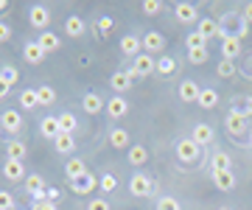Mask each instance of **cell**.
I'll return each instance as SVG.
<instances>
[{
  "instance_id": "obj_1",
  "label": "cell",
  "mask_w": 252,
  "mask_h": 210,
  "mask_svg": "<svg viewBox=\"0 0 252 210\" xmlns=\"http://www.w3.org/2000/svg\"><path fill=\"white\" fill-rule=\"evenodd\" d=\"M0 126H3V132H9V135H20L23 126H26V120H23V115L17 110H6L0 115Z\"/></svg>"
},
{
  "instance_id": "obj_2",
  "label": "cell",
  "mask_w": 252,
  "mask_h": 210,
  "mask_svg": "<svg viewBox=\"0 0 252 210\" xmlns=\"http://www.w3.org/2000/svg\"><path fill=\"white\" fill-rule=\"evenodd\" d=\"M152 188H154V182L149 174H132V180H129V193L132 196H149Z\"/></svg>"
},
{
  "instance_id": "obj_3",
  "label": "cell",
  "mask_w": 252,
  "mask_h": 210,
  "mask_svg": "<svg viewBox=\"0 0 252 210\" xmlns=\"http://www.w3.org/2000/svg\"><path fill=\"white\" fill-rule=\"evenodd\" d=\"M199 154H202V146L193 143L190 137H185V140L177 143V157H180L182 163H193V160H199Z\"/></svg>"
},
{
  "instance_id": "obj_4",
  "label": "cell",
  "mask_w": 252,
  "mask_h": 210,
  "mask_svg": "<svg viewBox=\"0 0 252 210\" xmlns=\"http://www.w3.org/2000/svg\"><path fill=\"white\" fill-rule=\"evenodd\" d=\"M154 70H157L154 56L140 54V56H135V59H132V70H129V73H132V76H152Z\"/></svg>"
},
{
  "instance_id": "obj_5",
  "label": "cell",
  "mask_w": 252,
  "mask_h": 210,
  "mask_svg": "<svg viewBox=\"0 0 252 210\" xmlns=\"http://www.w3.org/2000/svg\"><path fill=\"white\" fill-rule=\"evenodd\" d=\"M241 48H244V42L238 34H221V54H224V59L233 62L235 56L241 54Z\"/></svg>"
},
{
  "instance_id": "obj_6",
  "label": "cell",
  "mask_w": 252,
  "mask_h": 210,
  "mask_svg": "<svg viewBox=\"0 0 252 210\" xmlns=\"http://www.w3.org/2000/svg\"><path fill=\"white\" fill-rule=\"evenodd\" d=\"M95 185H98V180H95V174H81L79 180H73L70 182V191L73 193H79V196H87V193L95 191Z\"/></svg>"
},
{
  "instance_id": "obj_7",
  "label": "cell",
  "mask_w": 252,
  "mask_h": 210,
  "mask_svg": "<svg viewBox=\"0 0 252 210\" xmlns=\"http://www.w3.org/2000/svg\"><path fill=\"white\" fill-rule=\"evenodd\" d=\"M26 191H28V196H34L36 202L45 199V180H42V174H31V177H26Z\"/></svg>"
},
{
  "instance_id": "obj_8",
  "label": "cell",
  "mask_w": 252,
  "mask_h": 210,
  "mask_svg": "<svg viewBox=\"0 0 252 210\" xmlns=\"http://www.w3.org/2000/svg\"><path fill=\"white\" fill-rule=\"evenodd\" d=\"M84 31H87V23H84V17H79V14H70V17L64 20V34H67L70 39L84 37Z\"/></svg>"
},
{
  "instance_id": "obj_9",
  "label": "cell",
  "mask_w": 252,
  "mask_h": 210,
  "mask_svg": "<svg viewBox=\"0 0 252 210\" xmlns=\"http://www.w3.org/2000/svg\"><path fill=\"white\" fill-rule=\"evenodd\" d=\"M3 177L9 180V182H23L26 180V168L20 160H6L3 163Z\"/></svg>"
},
{
  "instance_id": "obj_10",
  "label": "cell",
  "mask_w": 252,
  "mask_h": 210,
  "mask_svg": "<svg viewBox=\"0 0 252 210\" xmlns=\"http://www.w3.org/2000/svg\"><path fill=\"white\" fill-rule=\"evenodd\" d=\"M23 56H26L28 64H39L42 59H45V51H42V45H39L36 39H31V42L23 45Z\"/></svg>"
},
{
  "instance_id": "obj_11",
  "label": "cell",
  "mask_w": 252,
  "mask_h": 210,
  "mask_svg": "<svg viewBox=\"0 0 252 210\" xmlns=\"http://www.w3.org/2000/svg\"><path fill=\"white\" fill-rule=\"evenodd\" d=\"M31 26L34 28H39V31H45L48 28V23H51V11L45 9V6H31Z\"/></svg>"
},
{
  "instance_id": "obj_12",
  "label": "cell",
  "mask_w": 252,
  "mask_h": 210,
  "mask_svg": "<svg viewBox=\"0 0 252 210\" xmlns=\"http://www.w3.org/2000/svg\"><path fill=\"white\" fill-rule=\"evenodd\" d=\"M140 48H143V39H137L135 34H126L124 39H121V54L124 56H140Z\"/></svg>"
},
{
  "instance_id": "obj_13",
  "label": "cell",
  "mask_w": 252,
  "mask_h": 210,
  "mask_svg": "<svg viewBox=\"0 0 252 210\" xmlns=\"http://www.w3.org/2000/svg\"><path fill=\"white\" fill-rule=\"evenodd\" d=\"M162 48H165V39H162V34H157V31H149V34L143 37V51H146L149 56H152V54H160Z\"/></svg>"
},
{
  "instance_id": "obj_14",
  "label": "cell",
  "mask_w": 252,
  "mask_h": 210,
  "mask_svg": "<svg viewBox=\"0 0 252 210\" xmlns=\"http://www.w3.org/2000/svg\"><path fill=\"white\" fill-rule=\"evenodd\" d=\"M199 34L205 39H213V37H221V26H219L213 17H202L199 20V28H196Z\"/></svg>"
},
{
  "instance_id": "obj_15",
  "label": "cell",
  "mask_w": 252,
  "mask_h": 210,
  "mask_svg": "<svg viewBox=\"0 0 252 210\" xmlns=\"http://www.w3.org/2000/svg\"><path fill=\"white\" fill-rule=\"evenodd\" d=\"M199 92H202V87H199L193 79H185V82L180 84V98L185 101V104H190V101H199Z\"/></svg>"
},
{
  "instance_id": "obj_16",
  "label": "cell",
  "mask_w": 252,
  "mask_h": 210,
  "mask_svg": "<svg viewBox=\"0 0 252 210\" xmlns=\"http://www.w3.org/2000/svg\"><path fill=\"white\" fill-rule=\"evenodd\" d=\"M174 14H177L180 23H193V20H199V11L193 3H177L174 6Z\"/></svg>"
},
{
  "instance_id": "obj_17",
  "label": "cell",
  "mask_w": 252,
  "mask_h": 210,
  "mask_svg": "<svg viewBox=\"0 0 252 210\" xmlns=\"http://www.w3.org/2000/svg\"><path fill=\"white\" fill-rule=\"evenodd\" d=\"M107 112H109V118H124L126 112H129V101H126L124 95H115V98H109Z\"/></svg>"
},
{
  "instance_id": "obj_18",
  "label": "cell",
  "mask_w": 252,
  "mask_h": 210,
  "mask_svg": "<svg viewBox=\"0 0 252 210\" xmlns=\"http://www.w3.org/2000/svg\"><path fill=\"white\" fill-rule=\"evenodd\" d=\"M64 174H67V180H79L81 174H87V165H84V160L81 157H70L67 163H64Z\"/></svg>"
},
{
  "instance_id": "obj_19",
  "label": "cell",
  "mask_w": 252,
  "mask_h": 210,
  "mask_svg": "<svg viewBox=\"0 0 252 210\" xmlns=\"http://www.w3.org/2000/svg\"><path fill=\"white\" fill-rule=\"evenodd\" d=\"M81 104H84V112H90V115H98L101 110H107V104H104V98H101L98 92H87Z\"/></svg>"
},
{
  "instance_id": "obj_20",
  "label": "cell",
  "mask_w": 252,
  "mask_h": 210,
  "mask_svg": "<svg viewBox=\"0 0 252 210\" xmlns=\"http://www.w3.org/2000/svg\"><path fill=\"white\" fill-rule=\"evenodd\" d=\"M36 42L42 45V51H45V54H54V51H59V48H62V39L56 37L54 31H42Z\"/></svg>"
},
{
  "instance_id": "obj_21",
  "label": "cell",
  "mask_w": 252,
  "mask_h": 210,
  "mask_svg": "<svg viewBox=\"0 0 252 210\" xmlns=\"http://www.w3.org/2000/svg\"><path fill=\"white\" fill-rule=\"evenodd\" d=\"M224 126L233 132V135H241V132H250V126H247V118L244 115H238V112H230L224 120Z\"/></svg>"
},
{
  "instance_id": "obj_22",
  "label": "cell",
  "mask_w": 252,
  "mask_h": 210,
  "mask_svg": "<svg viewBox=\"0 0 252 210\" xmlns=\"http://www.w3.org/2000/svg\"><path fill=\"white\" fill-rule=\"evenodd\" d=\"M132 79H135V76L129 73V70H118V73H112L109 84H112V87H115L118 92H126L129 87H132Z\"/></svg>"
},
{
  "instance_id": "obj_23",
  "label": "cell",
  "mask_w": 252,
  "mask_h": 210,
  "mask_svg": "<svg viewBox=\"0 0 252 210\" xmlns=\"http://www.w3.org/2000/svg\"><path fill=\"white\" fill-rule=\"evenodd\" d=\"M213 185H216L219 191H233L235 188L233 171H213Z\"/></svg>"
},
{
  "instance_id": "obj_24",
  "label": "cell",
  "mask_w": 252,
  "mask_h": 210,
  "mask_svg": "<svg viewBox=\"0 0 252 210\" xmlns=\"http://www.w3.org/2000/svg\"><path fill=\"white\" fill-rule=\"evenodd\" d=\"M42 137H48V140H56V137L62 135V129H59V118H54V115H48V118H42Z\"/></svg>"
},
{
  "instance_id": "obj_25",
  "label": "cell",
  "mask_w": 252,
  "mask_h": 210,
  "mask_svg": "<svg viewBox=\"0 0 252 210\" xmlns=\"http://www.w3.org/2000/svg\"><path fill=\"white\" fill-rule=\"evenodd\" d=\"M54 149L59 151V154H73V151H76V140H73V135L62 132V135L54 140Z\"/></svg>"
},
{
  "instance_id": "obj_26",
  "label": "cell",
  "mask_w": 252,
  "mask_h": 210,
  "mask_svg": "<svg viewBox=\"0 0 252 210\" xmlns=\"http://www.w3.org/2000/svg\"><path fill=\"white\" fill-rule=\"evenodd\" d=\"M202 110H213L219 104V92L213 90V87H202V92H199V101H196Z\"/></svg>"
},
{
  "instance_id": "obj_27",
  "label": "cell",
  "mask_w": 252,
  "mask_h": 210,
  "mask_svg": "<svg viewBox=\"0 0 252 210\" xmlns=\"http://www.w3.org/2000/svg\"><path fill=\"white\" fill-rule=\"evenodd\" d=\"M190 140H193V143H199V146H207V143H213V129L207 126V123H199V126L193 129Z\"/></svg>"
},
{
  "instance_id": "obj_28",
  "label": "cell",
  "mask_w": 252,
  "mask_h": 210,
  "mask_svg": "<svg viewBox=\"0 0 252 210\" xmlns=\"http://www.w3.org/2000/svg\"><path fill=\"white\" fill-rule=\"evenodd\" d=\"M109 146L112 149H129V132H126V129H109Z\"/></svg>"
},
{
  "instance_id": "obj_29",
  "label": "cell",
  "mask_w": 252,
  "mask_h": 210,
  "mask_svg": "<svg viewBox=\"0 0 252 210\" xmlns=\"http://www.w3.org/2000/svg\"><path fill=\"white\" fill-rule=\"evenodd\" d=\"M36 95H39V107H51L56 101V90L51 84H42V87H36Z\"/></svg>"
},
{
  "instance_id": "obj_30",
  "label": "cell",
  "mask_w": 252,
  "mask_h": 210,
  "mask_svg": "<svg viewBox=\"0 0 252 210\" xmlns=\"http://www.w3.org/2000/svg\"><path fill=\"white\" fill-rule=\"evenodd\" d=\"M20 107H23V110H36V107H39L36 90H23L20 92Z\"/></svg>"
},
{
  "instance_id": "obj_31",
  "label": "cell",
  "mask_w": 252,
  "mask_h": 210,
  "mask_svg": "<svg viewBox=\"0 0 252 210\" xmlns=\"http://www.w3.org/2000/svg\"><path fill=\"white\" fill-rule=\"evenodd\" d=\"M6 154H9V160H20V163H23V157H26L23 140H9V143H6Z\"/></svg>"
},
{
  "instance_id": "obj_32",
  "label": "cell",
  "mask_w": 252,
  "mask_h": 210,
  "mask_svg": "<svg viewBox=\"0 0 252 210\" xmlns=\"http://www.w3.org/2000/svg\"><path fill=\"white\" fill-rule=\"evenodd\" d=\"M174 70H177V59H174V56H162V59H157V73L171 76Z\"/></svg>"
},
{
  "instance_id": "obj_33",
  "label": "cell",
  "mask_w": 252,
  "mask_h": 210,
  "mask_svg": "<svg viewBox=\"0 0 252 210\" xmlns=\"http://www.w3.org/2000/svg\"><path fill=\"white\" fill-rule=\"evenodd\" d=\"M129 163L132 165H146L149 163V151H146L143 146H132V151H129Z\"/></svg>"
},
{
  "instance_id": "obj_34",
  "label": "cell",
  "mask_w": 252,
  "mask_h": 210,
  "mask_svg": "<svg viewBox=\"0 0 252 210\" xmlns=\"http://www.w3.org/2000/svg\"><path fill=\"white\" fill-rule=\"evenodd\" d=\"M56 118H59V129L67 132V135H73V129H76V115H73V112H62V115H56Z\"/></svg>"
},
{
  "instance_id": "obj_35",
  "label": "cell",
  "mask_w": 252,
  "mask_h": 210,
  "mask_svg": "<svg viewBox=\"0 0 252 210\" xmlns=\"http://www.w3.org/2000/svg\"><path fill=\"white\" fill-rule=\"evenodd\" d=\"M0 79L9 84V87H11V84H17V82H20L17 67H11V64H3V67H0Z\"/></svg>"
},
{
  "instance_id": "obj_36",
  "label": "cell",
  "mask_w": 252,
  "mask_h": 210,
  "mask_svg": "<svg viewBox=\"0 0 252 210\" xmlns=\"http://www.w3.org/2000/svg\"><path fill=\"white\" fill-rule=\"evenodd\" d=\"M185 45H188V51H199V48H207V39L199 31H190L188 39H185Z\"/></svg>"
},
{
  "instance_id": "obj_37",
  "label": "cell",
  "mask_w": 252,
  "mask_h": 210,
  "mask_svg": "<svg viewBox=\"0 0 252 210\" xmlns=\"http://www.w3.org/2000/svg\"><path fill=\"white\" fill-rule=\"evenodd\" d=\"M210 165H213V171H230V157L224 151H216L213 160H210Z\"/></svg>"
},
{
  "instance_id": "obj_38",
  "label": "cell",
  "mask_w": 252,
  "mask_h": 210,
  "mask_svg": "<svg viewBox=\"0 0 252 210\" xmlns=\"http://www.w3.org/2000/svg\"><path fill=\"white\" fill-rule=\"evenodd\" d=\"M219 76H221V79H233L235 76V62L221 59V62H219Z\"/></svg>"
},
{
  "instance_id": "obj_39",
  "label": "cell",
  "mask_w": 252,
  "mask_h": 210,
  "mask_svg": "<svg viewBox=\"0 0 252 210\" xmlns=\"http://www.w3.org/2000/svg\"><path fill=\"white\" fill-rule=\"evenodd\" d=\"M98 185H101V191H104V193H112V191L118 188V180H115V174H104Z\"/></svg>"
},
{
  "instance_id": "obj_40",
  "label": "cell",
  "mask_w": 252,
  "mask_h": 210,
  "mask_svg": "<svg viewBox=\"0 0 252 210\" xmlns=\"http://www.w3.org/2000/svg\"><path fill=\"white\" fill-rule=\"evenodd\" d=\"M188 59L193 64H205L210 59V54H207V48H199V51H188Z\"/></svg>"
},
{
  "instance_id": "obj_41",
  "label": "cell",
  "mask_w": 252,
  "mask_h": 210,
  "mask_svg": "<svg viewBox=\"0 0 252 210\" xmlns=\"http://www.w3.org/2000/svg\"><path fill=\"white\" fill-rule=\"evenodd\" d=\"M157 210H182L180 202L174 199V196H162L160 202H157Z\"/></svg>"
},
{
  "instance_id": "obj_42",
  "label": "cell",
  "mask_w": 252,
  "mask_h": 210,
  "mask_svg": "<svg viewBox=\"0 0 252 210\" xmlns=\"http://www.w3.org/2000/svg\"><path fill=\"white\" fill-rule=\"evenodd\" d=\"M95 28H98V34H101V37H107L109 31L115 28V23H112V17H98V26H95Z\"/></svg>"
},
{
  "instance_id": "obj_43",
  "label": "cell",
  "mask_w": 252,
  "mask_h": 210,
  "mask_svg": "<svg viewBox=\"0 0 252 210\" xmlns=\"http://www.w3.org/2000/svg\"><path fill=\"white\" fill-rule=\"evenodd\" d=\"M233 112H238V115H244V118H250V115H252V98L238 101V107H235Z\"/></svg>"
},
{
  "instance_id": "obj_44",
  "label": "cell",
  "mask_w": 252,
  "mask_h": 210,
  "mask_svg": "<svg viewBox=\"0 0 252 210\" xmlns=\"http://www.w3.org/2000/svg\"><path fill=\"white\" fill-rule=\"evenodd\" d=\"M0 210H14V196L9 191H0Z\"/></svg>"
},
{
  "instance_id": "obj_45",
  "label": "cell",
  "mask_w": 252,
  "mask_h": 210,
  "mask_svg": "<svg viewBox=\"0 0 252 210\" xmlns=\"http://www.w3.org/2000/svg\"><path fill=\"white\" fill-rule=\"evenodd\" d=\"M143 11H146V14H157V11H162V3H160V0H146Z\"/></svg>"
},
{
  "instance_id": "obj_46",
  "label": "cell",
  "mask_w": 252,
  "mask_h": 210,
  "mask_svg": "<svg viewBox=\"0 0 252 210\" xmlns=\"http://www.w3.org/2000/svg\"><path fill=\"white\" fill-rule=\"evenodd\" d=\"M9 39H11V26L0 20V42H9Z\"/></svg>"
},
{
  "instance_id": "obj_47",
  "label": "cell",
  "mask_w": 252,
  "mask_h": 210,
  "mask_svg": "<svg viewBox=\"0 0 252 210\" xmlns=\"http://www.w3.org/2000/svg\"><path fill=\"white\" fill-rule=\"evenodd\" d=\"M87 210H109V202L107 199H93L87 205Z\"/></svg>"
},
{
  "instance_id": "obj_48",
  "label": "cell",
  "mask_w": 252,
  "mask_h": 210,
  "mask_svg": "<svg viewBox=\"0 0 252 210\" xmlns=\"http://www.w3.org/2000/svg\"><path fill=\"white\" fill-rule=\"evenodd\" d=\"M56 199H59V191H56V188H48L45 199H42V202H56Z\"/></svg>"
},
{
  "instance_id": "obj_49",
  "label": "cell",
  "mask_w": 252,
  "mask_h": 210,
  "mask_svg": "<svg viewBox=\"0 0 252 210\" xmlns=\"http://www.w3.org/2000/svg\"><path fill=\"white\" fill-rule=\"evenodd\" d=\"M34 210H59V208H56L54 202H36V208H34Z\"/></svg>"
},
{
  "instance_id": "obj_50",
  "label": "cell",
  "mask_w": 252,
  "mask_h": 210,
  "mask_svg": "<svg viewBox=\"0 0 252 210\" xmlns=\"http://www.w3.org/2000/svg\"><path fill=\"white\" fill-rule=\"evenodd\" d=\"M244 23H252V3L244 6Z\"/></svg>"
},
{
  "instance_id": "obj_51",
  "label": "cell",
  "mask_w": 252,
  "mask_h": 210,
  "mask_svg": "<svg viewBox=\"0 0 252 210\" xmlns=\"http://www.w3.org/2000/svg\"><path fill=\"white\" fill-rule=\"evenodd\" d=\"M9 90H11V87H9L6 82H3V79H0V101H3L6 95H9Z\"/></svg>"
},
{
  "instance_id": "obj_52",
  "label": "cell",
  "mask_w": 252,
  "mask_h": 210,
  "mask_svg": "<svg viewBox=\"0 0 252 210\" xmlns=\"http://www.w3.org/2000/svg\"><path fill=\"white\" fill-rule=\"evenodd\" d=\"M9 9V0H0V11H6Z\"/></svg>"
},
{
  "instance_id": "obj_53",
  "label": "cell",
  "mask_w": 252,
  "mask_h": 210,
  "mask_svg": "<svg viewBox=\"0 0 252 210\" xmlns=\"http://www.w3.org/2000/svg\"><path fill=\"white\" fill-rule=\"evenodd\" d=\"M250 143H252V126H250Z\"/></svg>"
},
{
  "instance_id": "obj_54",
  "label": "cell",
  "mask_w": 252,
  "mask_h": 210,
  "mask_svg": "<svg viewBox=\"0 0 252 210\" xmlns=\"http://www.w3.org/2000/svg\"><path fill=\"white\" fill-rule=\"evenodd\" d=\"M219 210H230V208H219Z\"/></svg>"
},
{
  "instance_id": "obj_55",
  "label": "cell",
  "mask_w": 252,
  "mask_h": 210,
  "mask_svg": "<svg viewBox=\"0 0 252 210\" xmlns=\"http://www.w3.org/2000/svg\"><path fill=\"white\" fill-rule=\"evenodd\" d=\"M0 132H3V126H0Z\"/></svg>"
}]
</instances>
